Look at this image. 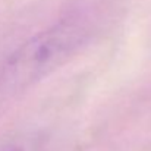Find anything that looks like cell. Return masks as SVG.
<instances>
[{
	"mask_svg": "<svg viewBox=\"0 0 151 151\" xmlns=\"http://www.w3.org/2000/svg\"><path fill=\"white\" fill-rule=\"evenodd\" d=\"M0 151H40V144L32 141V139L13 141L10 144L3 145Z\"/></svg>",
	"mask_w": 151,
	"mask_h": 151,
	"instance_id": "obj_2",
	"label": "cell"
},
{
	"mask_svg": "<svg viewBox=\"0 0 151 151\" xmlns=\"http://www.w3.org/2000/svg\"><path fill=\"white\" fill-rule=\"evenodd\" d=\"M90 29L78 21H63L25 41L6 60L0 91L19 93L63 66L87 43Z\"/></svg>",
	"mask_w": 151,
	"mask_h": 151,
	"instance_id": "obj_1",
	"label": "cell"
}]
</instances>
